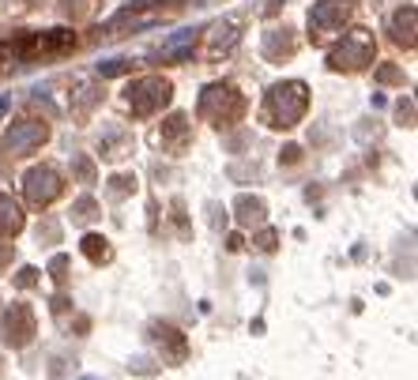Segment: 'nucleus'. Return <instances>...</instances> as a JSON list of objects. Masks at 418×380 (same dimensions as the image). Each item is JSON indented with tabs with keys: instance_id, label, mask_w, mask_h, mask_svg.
I'll list each match as a JSON object with an SVG mask.
<instances>
[{
	"instance_id": "obj_1",
	"label": "nucleus",
	"mask_w": 418,
	"mask_h": 380,
	"mask_svg": "<svg viewBox=\"0 0 418 380\" xmlns=\"http://www.w3.org/2000/svg\"><path fill=\"white\" fill-rule=\"evenodd\" d=\"M309 110V87L302 80H291V83H276L264 98V121L276 125V128H291L305 117Z\"/></svg>"
},
{
	"instance_id": "obj_2",
	"label": "nucleus",
	"mask_w": 418,
	"mask_h": 380,
	"mask_svg": "<svg viewBox=\"0 0 418 380\" xmlns=\"http://www.w3.org/2000/svg\"><path fill=\"white\" fill-rule=\"evenodd\" d=\"M373 57H377V42H373V34L358 27V31L343 34V42H339V46H332V53H328V68H332V72H362Z\"/></svg>"
},
{
	"instance_id": "obj_3",
	"label": "nucleus",
	"mask_w": 418,
	"mask_h": 380,
	"mask_svg": "<svg viewBox=\"0 0 418 380\" xmlns=\"http://www.w3.org/2000/svg\"><path fill=\"white\" fill-rule=\"evenodd\" d=\"M358 0H317L309 11V38L313 46H324L332 34L343 31V23L355 16Z\"/></svg>"
},
{
	"instance_id": "obj_4",
	"label": "nucleus",
	"mask_w": 418,
	"mask_h": 380,
	"mask_svg": "<svg viewBox=\"0 0 418 380\" xmlns=\"http://www.w3.org/2000/svg\"><path fill=\"white\" fill-rule=\"evenodd\" d=\"M196 110H200V117L211 121V125H234L245 113V98L230 83H211V87H204L200 106Z\"/></svg>"
},
{
	"instance_id": "obj_5",
	"label": "nucleus",
	"mask_w": 418,
	"mask_h": 380,
	"mask_svg": "<svg viewBox=\"0 0 418 380\" xmlns=\"http://www.w3.org/2000/svg\"><path fill=\"white\" fill-rule=\"evenodd\" d=\"M169 98H174V87H169V80H162V75H143V80H136L128 87V110L136 117L159 113L162 106H169Z\"/></svg>"
},
{
	"instance_id": "obj_6",
	"label": "nucleus",
	"mask_w": 418,
	"mask_h": 380,
	"mask_svg": "<svg viewBox=\"0 0 418 380\" xmlns=\"http://www.w3.org/2000/svg\"><path fill=\"white\" fill-rule=\"evenodd\" d=\"M46 139H49V125L27 117V121H16V125L8 128L4 139H0V147H4L8 154H31V151L42 147Z\"/></svg>"
},
{
	"instance_id": "obj_7",
	"label": "nucleus",
	"mask_w": 418,
	"mask_h": 380,
	"mask_svg": "<svg viewBox=\"0 0 418 380\" xmlns=\"http://www.w3.org/2000/svg\"><path fill=\"white\" fill-rule=\"evenodd\" d=\"M23 192H27L31 207H49L64 192V181L53 166H34L27 174V181H23Z\"/></svg>"
},
{
	"instance_id": "obj_8",
	"label": "nucleus",
	"mask_w": 418,
	"mask_h": 380,
	"mask_svg": "<svg viewBox=\"0 0 418 380\" xmlns=\"http://www.w3.org/2000/svg\"><path fill=\"white\" fill-rule=\"evenodd\" d=\"M31 339H34V312L27 305H11L4 312V343L27 347Z\"/></svg>"
},
{
	"instance_id": "obj_9",
	"label": "nucleus",
	"mask_w": 418,
	"mask_h": 380,
	"mask_svg": "<svg viewBox=\"0 0 418 380\" xmlns=\"http://www.w3.org/2000/svg\"><path fill=\"white\" fill-rule=\"evenodd\" d=\"M392 38H396L399 46L414 49V4L399 8L396 16H392Z\"/></svg>"
},
{
	"instance_id": "obj_10",
	"label": "nucleus",
	"mask_w": 418,
	"mask_h": 380,
	"mask_svg": "<svg viewBox=\"0 0 418 380\" xmlns=\"http://www.w3.org/2000/svg\"><path fill=\"white\" fill-rule=\"evenodd\" d=\"M23 230V211L11 196H0V238H11V233Z\"/></svg>"
},
{
	"instance_id": "obj_11",
	"label": "nucleus",
	"mask_w": 418,
	"mask_h": 380,
	"mask_svg": "<svg viewBox=\"0 0 418 380\" xmlns=\"http://www.w3.org/2000/svg\"><path fill=\"white\" fill-rule=\"evenodd\" d=\"M185 139H189V117H169V121L162 125V143L169 151H181L185 147Z\"/></svg>"
},
{
	"instance_id": "obj_12",
	"label": "nucleus",
	"mask_w": 418,
	"mask_h": 380,
	"mask_svg": "<svg viewBox=\"0 0 418 380\" xmlns=\"http://www.w3.org/2000/svg\"><path fill=\"white\" fill-rule=\"evenodd\" d=\"M196 38H200V31H181L177 38H169V42H162L159 57H169V60H181L189 53V49L196 46Z\"/></svg>"
},
{
	"instance_id": "obj_13",
	"label": "nucleus",
	"mask_w": 418,
	"mask_h": 380,
	"mask_svg": "<svg viewBox=\"0 0 418 380\" xmlns=\"http://www.w3.org/2000/svg\"><path fill=\"white\" fill-rule=\"evenodd\" d=\"M238 46V23H215L211 27V53H226V49Z\"/></svg>"
},
{
	"instance_id": "obj_14",
	"label": "nucleus",
	"mask_w": 418,
	"mask_h": 380,
	"mask_svg": "<svg viewBox=\"0 0 418 380\" xmlns=\"http://www.w3.org/2000/svg\"><path fill=\"white\" fill-rule=\"evenodd\" d=\"M294 53V38L286 31H268V42H264V57H291Z\"/></svg>"
},
{
	"instance_id": "obj_15",
	"label": "nucleus",
	"mask_w": 418,
	"mask_h": 380,
	"mask_svg": "<svg viewBox=\"0 0 418 380\" xmlns=\"http://www.w3.org/2000/svg\"><path fill=\"white\" fill-rule=\"evenodd\" d=\"M238 218H241V226L260 222V218H264V200H256V196H241V200H238Z\"/></svg>"
},
{
	"instance_id": "obj_16",
	"label": "nucleus",
	"mask_w": 418,
	"mask_h": 380,
	"mask_svg": "<svg viewBox=\"0 0 418 380\" xmlns=\"http://www.w3.org/2000/svg\"><path fill=\"white\" fill-rule=\"evenodd\" d=\"M80 248H83V256L90 260V264L110 260V245H106V238H98V233H87V238L80 241Z\"/></svg>"
},
{
	"instance_id": "obj_17",
	"label": "nucleus",
	"mask_w": 418,
	"mask_h": 380,
	"mask_svg": "<svg viewBox=\"0 0 418 380\" xmlns=\"http://www.w3.org/2000/svg\"><path fill=\"white\" fill-rule=\"evenodd\" d=\"M95 215H98V204L90 200V196H83V200L75 204V215H72V218H75V222H90Z\"/></svg>"
},
{
	"instance_id": "obj_18",
	"label": "nucleus",
	"mask_w": 418,
	"mask_h": 380,
	"mask_svg": "<svg viewBox=\"0 0 418 380\" xmlns=\"http://www.w3.org/2000/svg\"><path fill=\"white\" fill-rule=\"evenodd\" d=\"M132 189H136V177H128V174L110 177V192H113V196H125V192H132Z\"/></svg>"
},
{
	"instance_id": "obj_19",
	"label": "nucleus",
	"mask_w": 418,
	"mask_h": 380,
	"mask_svg": "<svg viewBox=\"0 0 418 380\" xmlns=\"http://www.w3.org/2000/svg\"><path fill=\"white\" fill-rule=\"evenodd\" d=\"M106 80H113V75H125V72H132V60H110V64H102L98 68Z\"/></svg>"
},
{
	"instance_id": "obj_20",
	"label": "nucleus",
	"mask_w": 418,
	"mask_h": 380,
	"mask_svg": "<svg viewBox=\"0 0 418 380\" xmlns=\"http://www.w3.org/2000/svg\"><path fill=\"white\" fill-rule=\"evenodd\" d=\"M49 275H53V283H64V279H68V256H57L53 264H49Z\"/></svg>"
},
{
	"instance_id": "obj_21",
	"label": "nucleus",
	"mask_w": 418,
	"mask_h": 380,
	"mask_svg": "<svg viewBox=\"0 0 418 380\" xmlns=\"http://www.w3.org/2000/svg\"><path fill=\"white\" fill-rule=\"evenodd\" d=\"M75 174L90 185V181H95V166H90V159H75Z\"/></svg>"
},
{
	"instance_id": "obj_22",
	"label": "nucleus",
	"mask_w": 418,
	"mask_h": 380,
	"mask_svg": "<svg viewBox=\"0 0 418 380\" xmlns=\"http://www.w3.org/2000/svg\"><path fill=\"white\" fill-rule=\"evenodd\" d=\"M90 0H64V11H72V16H83Z\"/></svg>"
},
{
	"instance_id": "obj_23",
	"label": "nucleus",
	"mask_w": 418,
	"mask_h": 380,
	"mask_svg": "<svg viewBox=\"0 0 418 380\" xmlns=\"http://www.w3.org/2000/svg\"><path fill=\"white\" fill-rule=\"evenodd\" d=\"M38 283V275H34V268H23V275L16 279V286H34Z\"/></svg>"
},
{
	"instance_id": "obj_24",
	"label": "nucleus",
	"mask_w": 418,
	"mask_h": 380,
	"mask_svg": "<svg viewBox=\"0 0 418 380\" xmlns=\"http://www.w3.org/2000/svg\"><path fill=\"white\" fill-rule=\"evenodd\" d=\"M11 253H16V248H11V241H4V245H0V268H4V264H11Z\"/></svg>"
},
{
	"instance_id": "obj_25",
	"label": "nucleus",
	"mask_w": 418,
	"mask_h": 380,
	"mask_svg": "<svg viewBox=\"0 0 418 380\" xmlns=\"http://www.w3.org/2000/svg\"><path fill=\"white\" fill-rule=\"evenodd\" d=\"M260 248H276V233H271V230H264V233H260V241H256Z\"/></svg>"
},
{
	"instance_id": "obj_26",
	"label": "nucleus",
	"mask_w": 418,
	"mask_h": 380,
	"mask_svg": "<svg viewBox=\"0 0 418 380\" xmlns=\"http://www.w3.org/2000/svg\"><path fill=\"white\" fill-rule=\"evenodd\" d=\"M381 80H385V83H396V80H403V75H399L396 68H381Z\"/></svg>"
},
{
	"instance_id": "obj_27",
	"label": "nucleus",
	"mask_w": 418,
	"mask_h": 380,
	"mask_svg": "<svg viewBox=\"0 0 418 380\" xmlns=\"http://www.w3.org/2000/svg\"><path fill=\"white\" fill-rule=\"evenodd\" d=\"M4 110H8V102H4V98H0V117H4Z\"/></svg>"
}]
</instances>
